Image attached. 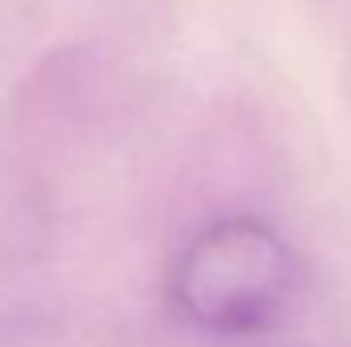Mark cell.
Here are the masks:
<instances>
[{"label": "cell", "mask_w": 351, "mask_h": 347, "mask_svg": "<svg viewBox=\"0 0 351 347\" xmlns=\"http://www.w3.org/2000/svg\"><path fill=\"white\" fill-rule=\"evenodd\" d=\"M306 270L258 217L204 225L172 265L168 298L196 327L217 335H265L302 302Z\"/></svg>", "instance_id": "6da1fadb"}]
</instances>
